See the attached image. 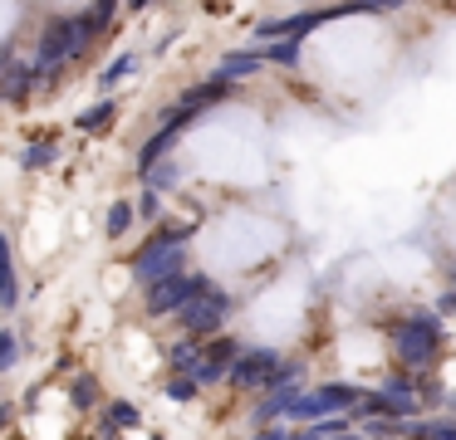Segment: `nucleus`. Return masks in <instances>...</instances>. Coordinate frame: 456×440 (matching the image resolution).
I'll return each mask as SVG.
<instances>
[{
  "label": "nucleus",
  "mask_w": 456,
  "mask_h": 440,
  "mask_svg": "<svg viewBox=\"0 0 456 440\" xmlns=\"http://www.w3.org/2000/svg\"><path fill=\"white\" fill-rule=\"evenodd\" d=\"M368 436H403V426H393V420H373V426H368Z\"/></svg>",
  "instance_id": "obj_27"
},
{
  "label": "nucleus",
  "mask_w": 456,
  "mask_h": 440,
  "mask_svg": "<svg viewBox=\"0 0 456 440\" xmlns=\"http://www.w3.org/2000/svg\"><path fill=\"white\" fill-rule=\"evenodd\" d=\"M295 401H299V387H295V372H289V377H285V381H275V387H270V396L256 406V420L289 416V406H295Z\"/></svg>",
  "instance_id": "obj_10"
},
{
  "label": "nucleus",
  "mask_w": 456,
  "mask_h": 440,
  "mask_svg": "<svg viewBox=\"0 0 456 440\" xmlns=\"http://www.w3.org/2000/svg\"><path fill=\"white\" fill-rule=\"evenodd\" d=\"M142 176H148V181H152V196H158V191H167V186H177V166H172V162H158V166H152V172H142Z\"/></svg>",
  "instance_id": "obj_22"
},
{
  "label": "nucleus",
  "mask_w": 456,
  "mask_h": 440,
  "mask_svg": "<svg viewBox=\"0 0 456 440\" xmlns=\"http://www.w3.org/2000/svg\"><path fill=\"white\" fill-rule=\"evenodd\" d=\"M103 420H109V430H128V426H138V406L133 401H109Z\"/></svg>",
  "instance_id": "obj_19"
},
{
  "label": "nucleus",
  "mask_w": 456,
  "mask_h": 440,
  "mask_svg": "<svg viewBox=\"0 0 456 440\" xmlns=\"http://www.w3.org/2000/svg\"><path fill=\"white\" fill-rule=\"evenodd\" d=\"M240 357V348L231 338H211L207 348H201V357H197V367H191V381L197 387H211V381H221L231 372V362Z\"/></svg>",
  "instance_id": "obj_8"
},
{
  "label": "nucleus",
  "mask_w": 456,
  "mask_h": 440,
  "mask_svg": "<svg viewBox=\"0 0 456 440\" xmlns=\"http://www.w3.org/2000/svg\"><path fill=\"white\" fill-rule=\"evenodd\" d=\"M133 220H138V211H133L128 201H113L109 205V220H103V235H113V240H118V235L133 230Z\"/></svg>",
  "instance_id": "obj_17"
},
{
  "label": "nucleus",
  "mask_w": 456,
  "mask_h": 440,
  "mask_svg": "<svg viewBox=\"0 0 456 440\" xmlns=\"http://www.w3.org/2000/svg\"><path fill=\"white\" fill-rule=\"evenodd\" d=\"M338 15H348V10H299V15H289V20H265V25L256 29V39H265V44H299L305 29L324 25V20H338Z\"/></svg>",
  "instance_id": "obj_7"
},
{
  "label": "nucleus",
  "mask_w": 456,
  "mask_h": 440,
  "mask_svg": "<svg viewBox=\"0 0 456 440\" xmlns=\"http://www.w3.org/2000/svg\"><path fill=\"white\" fill-rule=\"evenodd\" d=\"M260 59H265V64H299V44H270Z\"/></svg>",
  "instance_id": "obj_25"
},
{
  "label": "nucleus",
  "mask_w": 456,
  "mask_h": 440,
  "mask_svg": "<svg viewBox=\"0 0 456 440\" xmlns=\"http://www.w3.org/2000/svg\"><path fill=\"white\" fill-rule=\"evenodd\" d=\"M187 240H191V225H162V230L133 254V264H128L133 279H138L142 289H152V284H162V279H177L182 274V244Z\"/></svg>",
  "instance_id": "obj_1"
},
{
  "label": "nucleus",
  "mask_w": 456,
  "mask_h": 440,
  "mask_svg": "<svg viewBox=\"0 0 456 440\" xmlns=\"http://www.w3.org/2000/svg\"><path fill=\"white\" fill-rule=\"evenodd\" d=\"M197 357H201V348H197V342H172V348H167V362H172V367H177V372H191V367H197Z\"/></svg>",
  "instance_id": "obj_20"
},
{
  "label": "nucleus",
  "mask_w": 456,
  "mask_h": 440,
  "mask_svg": "<svg viewBox=\"0 0 456 440\" xmlns=\"http://www.w3.org/2000/svg\"><path fill=\"white\" fill-rule=\"evenodd\" d=\"M207 293H216V284L207 279V274H177V279H162L148 289V313H182L187 303L207 299Z\"/></svg>",
  "instance_id": "obj_5"
},
{
  "label": "nucleus",
  "mask_w": 456,
  "mask_h": 440,
  "mask_svg": "<svg viewBox=\"0 0 456 440\" xmlns=\"http://www.w3.org/2000/svg\"><path fill=\"white\" fill-rule=\"evenodd\" d=\"M354 406V387H344V381H329V387L309 391V396H299L295 406H289V416L295 420H329V416H344V411Z\"/></svg>",
  "instance_id": "obj_6"
},
{
  "label": "nucleus",
  "mask_w": 456,
  "mask_h": 440,
  "mask_svg": "<svg viewBox=\"0 0 456 440\" xmlns=\"http://www.w3.org/2000/svg\"><path fill=\"white\" fill-rule=\"evenodd\" d=\"M167 396L172 401H191V396H197V381H191V377H172L167 381Z\"/></svg>",
  "instance_id": "obj_26"
},
{
  "label": "nucleus",
  "mask_w": 456,
  "mask_h": 440,
  "mask_svg": "<svg viewBox=\"0 0 456 440\" xmlns=\"http://www.w3.org/2000/svg\"><path fill=\"white\" fill-rule=\"evenodd\" d=\"M54 162H60V147H54V137H50V142H30V147H25V156H20V166H30V172L54 166Z\"/></svg>",
  "instance_id": "obj_18"
},
{
  "label": "nucleus",
  "mask_w": 456,
  "mask_h": 440,
  "mask_svg": "<svg viewBox=\"0 0 456 440\" xmlns=\"http://www.w3.org/2000/svg\"><path fill=\"white\" fill-rule=\"evenodd\" d=\"M35 84H40V78H35L30 64H11L5 74H0V93H5V98H25Z\"/></svg>",
  "instance_id": "obj_14"
},
{
  "label": "nucleus",
  "mask_w": 456,
  "mask_h": 440,
  "mask_svg": "<svg viewBox=\"0 0 456 440\" xmlns=\"http://www.w3.org/2000/svg\"><path fill=\"white\" fill-rule=\"evenodd\" d=\"M260 440H295V430H265Z\"/></svg>",
  "instance_id": "obj_31"
},
{
  "label": "nucleus",
  "mask_w": 456,
  "mask_h": 440,
  "mask_svg": "<svg viewBox=\"0 0 456 440\" xmlns=\"http://www.w3.org/2000/svg\"><path fill=\"white\" fill-rule=\"evenodd\" d=\"M226 308H231L226 293H207V299L187 303V308H182L177 318H182V328H187V338H207V332H216V328H221Z\"/></svg>",
  "instance_id": "obj_9"
},
{
  "label": "nucleus",
  "mask_w": 456,
  "mask_h": 440,
  "mask_svg": "<svg viewBox=\"0 0 456 440\" xmlns=\"http://www.w3.org/2000/svg\"><path fill=\"white\" fill-rule=\"evenodd\" d=\"M452 293H456V274H452Z\"/></svg>",
  "instance_id": "obj_32"
},
{
  "label": "nucleus",
  "mask_w": 456,
  "mask_h": 440,
  "mask_svg": "<svg viewBox=\"0 0 456 440\" xmlns=\"http://www.w3.org/2000/svg\"><path fill=\"white\" fill-rule=\"evenodd\" d=\"M113 113H118V103H113V98H103V103H94L89 113L74 117V127H79V132H103V127H113Z\"/></svg>",
  "instance_id": "obj_16"
},
{
  "label": "nucleus",
  "mask_w": 456,
  "mask_h": 440,
  "mask_svg": "<svg viewBox=\"0 0 456 440\" xmlns=\"http://www.w3.org/2000/svg\"><path fill=\"white\" fill-rule=\"evenodd\" d=\"M436 308H442V313H456V293L446 289V293H442V303H436Z\"/></svg>",
  "instance_id": "obj_30"
},
{
  "label": "nucleus",
  "mask_w": 456,
  "mask_h": 440,
  "mask_svg": "<svg viewBox=\"0 0 456 440\" xmlns=\"http://www.w3.org/2000/svg\"><path fill=\"white\" fill-rule=\"evenodd\" d=\"M172 142H177V132H162V127H158V132L142 142V152H138V172H152V166L172 152Z\"/></svg>",
  "instance_id": "obj_15"
},
{
  "label": "nucleus",
  "mask_w": 456,
  "mask_h": 440,
  "mask_svg": "<svg viewBox=\"0 0 456 440\" xmlns=\"http://www.w3.org/2000/svg\"><path fill=\"white\" fill-rule=\"evenodd\" d=\"M20 284H15V260H11V240L0 235V308H15Z\"/></svg>",
  "instance_id": "obj_12"
},
{
  "label": "nucleus",
  "mask_w": 456,
  "mask_h": 440,
  "mask_svg": "<svg viewBox=\"0 0 456 440\" xmlns=\"http://www.w3.org/2000/svg\"><path fill=\"white\" fill-rule=\"evenodd\" d=\"M427 440H456V426H452V420H436V430Z\"/></svg>",
  "instance_id": "obj_28"
},
{
  "label": "nucleus",
  "mask_w": 456,
  "mask_h": 440,
  "mask_svg": "<svg viewBox=\"0 0 456 440\" xmlns=\"http://www.w3.org/2000/svg\"><path fill=\"white\" fill-rule=\"evenodd\" d=\"M260 64H265V59H260V54H246V49H236V54H226V59H221V64H216V74H211V78L231 88V84H236V78H250V74H256Z\"/></svg>",
  "instance_id": "obj_11"
},
{
  "label": "nucleus",
  "mask_w": 456,
  "mask_h": 440,
  "mask_svg": "<svg viewBox=\"0 0 456 440\" xmlns=\"http://www.w3.org/2000/svg\"><path fill=\"white\" fill-rule=\"evenodd\" d=\"M84 44H89V39H84L79 20H54V25L40 35V49H35V64H30L35 78H50L54 68H60L64 59H74Z\"/></svg>",
  "instance_id": "obj_4"
},
{
  "label": "nucleus",
  "mask_w": 456,
  "mask_h": 440,
  "mask_svg": "<svg viewBox=\"0 0 456 440\" xmlns=\"http://www.w3.org/2000/svg\"><path fill=\"white\" fill-rule=\"evenodd\" d=\"M15 357H20V338H15L11 328H5V332H0V372L15 367Z\"/></svg>",
  "instance_id": "obj_24"
},
{
  "label": "nucleus",
  "mask_w": 456,
  "mask_h": 440,
  "mask_svg": "<svg viewBox=\"0 0 456 440\" xmlns=\"http://www.w3.org/2000/svg\"><path fill=\"white\" fill-rule=\"evenodd\" d=\"M74 406H94V401H99V381L94 377H74Z\"/></svg>",
  "instance_id": "obj_23"
},
{
  "label": "nucleus",
  "mask_w": 456,
  "mask_h": 440,
  "mask_svg": "<svg viewBox=\"0 0 456 440\" xmlns=\"http://www.w3.org/2000/svg\"><path fill=\"white\" fill-rule=\"evenodd\" d=\"M133 68H138V59H133V54H118V59H113V64H109V68H103V74H99V84H103V88H118L123 78L133 74Z\"/></svg>",
  "instance_id": "obj_21"
},
{
  "label": "nucleus",
  "mask_w": 456,
  "mask_h": 440,
  "mask_svg": "<svg viewBox=\"0 0 456 440\" xmlns=\"http://www.w3.org/2000/svg\"><path fill=\"white\" fill-rule=\"evenodd\" d=\"M393 342H397V362H403L407 372H422V367H432V362L442 357L446 332H442V323H436L432 313H412V318L397 323Z\"/></svg>",
  "instance_id": "obj_2"
},
{
  "label": "nucleus",
  "mask_w": 456,
  "mask_h": 440,
  "mask_svg": "<svg viewBox=\"0 0 456 440\" xmlns=\"http://www.w3.org/2000/svg\"><path fill=\"white\" fill-rule=\"evenodd\" d=\"M158 205H162V201H158V196H152V191H148V196H142V201H138V205H133V211H142V215H158Z\"/></svg>",
  "instance_id": "obj_29"
},
{
  "label": "nucleus",
  "mask_w": 456,
  "mask_h": 440,
  "mask_svg": "<svg viewBox=\"0 0 456 440\" xmlns=\"http://www.w3.org/2000/svg\"><path fill=\"white\" fill-rule=\"evenodd\" d=\"M231 88L226 84H216V78H211V84H197V88H187V93L177 98V108H187V113H201V108H211V103H221V98H226Z\"/></svg>",
  "instance_id": "obj_13"
},
{
  "label": "nucleus",
  "mask_w": 456,
  "mask_h": 440,
  "mask_svg": "<svg viewBox=\"0 0 456 440\" xmlns=\"http://www.w3.org/2000/svg\"><path fill=\"white\" fill-rule=\"evenodd\" d=\"M289 372H295V362H280V352H270V348H250V352H240L236 362H231V387H240V391H260V387H275V381H285Z\"/></svg>",
  "instance_id": "obj_3"
}]
</instances>
